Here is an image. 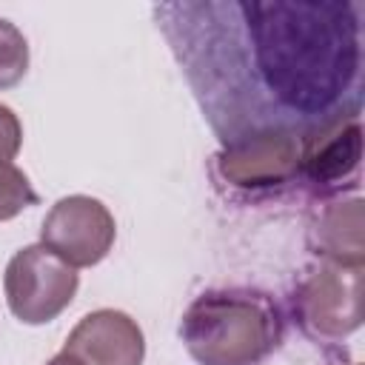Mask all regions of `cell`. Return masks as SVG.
<instances>
[{
    "instance_id": "cell-13",
    "label": "cell",
    "mask_w": 365,
    "mask_h": 365,
    "mask_svg": "<svg viewBox=\"0 0 365 365\" xmlns=\"http://www.w3.org/2000/svg\"><path fill=\"white\" fill-rule=\"evenodd\" d=\"M46 365H83L77 356H71V354H66V351H60L57 356H51Z\"/></svg>"
},
{
    "instance_id": "cell-8",
    "label": "cell",
    "mask_w": 365,
    "mask_h": 365,
    "mask_svg": "<svg viewBox=\"0 0 365 365\" xmlns=\"http://www.w3.org/2000/svg\"><path fill=\"white\" fill-rule=\"evenodd\" d=\"M359 117H336L299 143V168L314 182H336L359 165Z\"/></svg>"
},
{
    "instance_id": "cell-11",
    "label": "cell",
    "mask_w": 365,
    "mask_h": 365,
    "mask_svg": "<svg viewBox=\"0 0 365 365\" xmlns=\"http://www.w3.org/2000/svg\"><path fill=\"white\" fill-rule=\"evenodd\" d=\"M34 202H37V194L29 177L14 163H0V222L14 220L23 208Z\"/></svg>"
},
{
    "instance_id": "cell-12",
    "label": "cell",
    "mask_w": 365,
    "mask_h": 365,
    "mask_svg": "<svg viewBox=\"0 0 365 365\" xmlns=\"http://www.w3.org/2000/svg\"><path fill=\"white\" fill-rule=\"evenodd\" d=\"M23 145V125L9 106H0V163H11Z\"/></svg>"
},
{
    "instance_id": "cell-9",
    "label": "cell",
    "mask_w": 365,
    "mask_h": 365,
    "mask_svg": "<svg viewBox=\"0 0 365 365\" xmlns=\"http://www.w3.org/2000/svg\"><path fill=\"white\" fill-rule=\"evenodd\" d=\"M317 248L328 262L359 265L365 259L362 248V202L348 200L331 205L317 222Z\"/></svg>"
},
{
    "instance_id": "cell-4",
    "label": "cell",
    "mask_w": 365,
    "mask_h": 365,
    "mask_svg": "<svg viewBox=\"0 0 365 365\" xmlns=\"http://www.w3.org/2000/svg\"><path fill=\"white\" fill-rule=\"evenodd\" d=\"M117 225L111 211L86 194L63 197L51 205L40 228V245L71 268L97 265L114 245Z\"/></svg>"
},
{
    "instance_id": "cell-5",
    "label": "cell",
    "mask_w": 365,
    "mask_h": 365,
    "mask_svg": "<svg viewBox=\"0 0 365 365\" xmlns=\"http://www.w3.org/2000/svg\"><path fill=\"white\" fill-rule=\"evenodd\" d=\"M302 325L328 339H339L362 322V268L319 262L308 271L297 291Z\"/></svg>"
},
{
    "instance_id": "cell-3",
    "label": "cell",
    "mask_w": 365,
    "mask_h": 365,
    "mask_svg": "<svg viewBox=\"0 0 365 365\" xmlns=\"http://www.w3.org/2000/svg\"><path fill=\"white\" fill-rule=\"evenodd\" d=\"M3 285L6 302L20 322L46 325L71 305L80 277L46 245H26L9 259Z\"/></svg>"
},
{
    "instance_id": "cell-1",
    "label": "cell",
    "mask_w": 365,
    "mask_h": 365,
    "mask_svg": "<svg viewBox=\"0 0 365 365\" xmlns=\"http://www.w3.org/2000/svg\"><path fill=\"white\" fill-rule=\"evenodd\" d=\"M257 60L274 94L294 108L317 111L339 97L359 63L356 20L336 3L242 6Z\"/></svg>"
},
{
    "instance_id": "cell-10",
    "label": "cell",
    "mask_w": 365,
    "mask_h": 365,
    "mask_svg": "<svg viewBox=\"0 0 365 365\" xmlns=\"http://www.w3.org/2000/svg\"><path fill=\"white\" fill-rule=\"evenodd\" d=\"M29 71V43L23 31L0 17V91L17 86Z\"/></svg>"
},
{
    "instance_id": "cell-2",
    "label": "cell",
    "mask_w": 365,
    "mask_h": 365,
    "mask_svg": "<svg viewBox=\"0 0 365 365\" xmlns=\"http://www.w3.org/2000/svg\"><path fill=\"white\" fill-rule=\"evenodd\" d=\"M180 336L197 365H257L277 345L279 328L262 297L208 291L182 314Z\"/></svg>"
},
{
    "instance_id": "cell-7",
    "label": "cell",
    "mask_w": 365,
    "mask_h": 365,
    "mask_svg": "<svg viewBox=\"0 0 365 365\" xmlns=\"http://www.w3.org/2000/svg\"><path fill=\"white\" fill-rule=\"evenodd\" d=\"M63 351L83 365H143L145 339L137 319L114 308H100L71 328Z\"/></svg>"
},
{
    "instance_id": "cell-6",
    "label": "cell",
    "mask_w": 365,
    "mask_h": 365,
    "mask_svg": "<svg viewBox=\"0 0 365 365\" xmlns=\"http://www.w3.org/2000/svg\"><path fill=\"white\" fill-rule=\"evenodd\" d=\"M299 171V140L285 128L240 137L220 154V174L240 188H271Z\"/></svg>"
}]
</instances>
